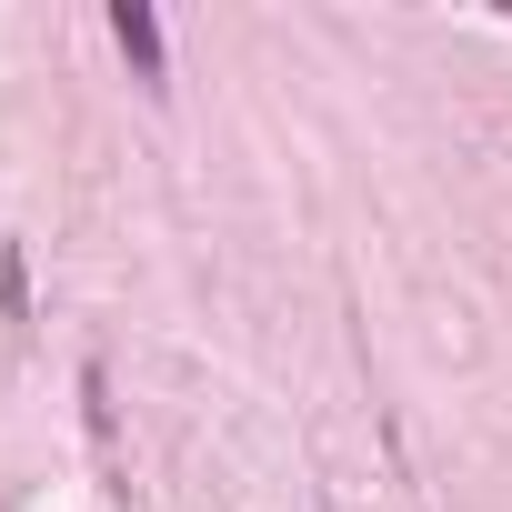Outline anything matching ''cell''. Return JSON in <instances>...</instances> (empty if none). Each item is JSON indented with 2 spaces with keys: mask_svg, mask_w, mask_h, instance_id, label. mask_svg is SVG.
<instances>
[{
  "mask_svg": "<svg viewBox=\"0 0 512 512\" xmlns=\"http://www.w3.org/2000/svg\"><path fill=\"white\" fill-rule=\"evenodd\" d=\"M111 41H121V61H131V71L161 91V21L141 11V0H111Z\"/></svg>",
  "mask_w": 512,
  "mask_h": 512,
  "instance_id": "cell-1",
  "label": "cell"
}]
</instances>
